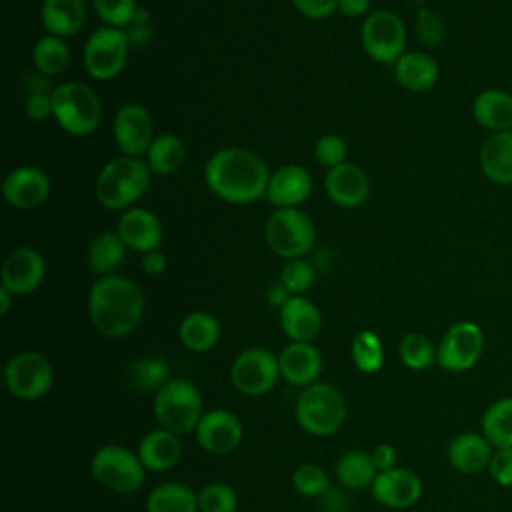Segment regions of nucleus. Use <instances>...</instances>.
Segmentation results:
<instances>
[{"instance_id":"obj_1","label":"nucleus","mask_w":512,"mask_h":512,"mask_svg":"<svg viewBox=\"0 0 512 512\" xmlns=\"http://www.w3.org/2000/svg\"><path fill=\"white\" fill-rule=\"evenodd\" d=\"M204 182L224 202L252 204L266 198L270 172L256 152L228 146L206 160Z\"/></svg>"},{"instance_id":"obj_2","label":"nucleus","mask_w":512,"mask_h":512,"mask_svg":"<svg viewBox=\"0 0 512 512\" xmlns=\"http://www.w3.org/2000/svg\"><path fill=\"white\" fill-rule=\"evenodd\" d=\"M88 316L104 338H124L144 316V292L124 276H102L88 292Z\"/></svg>"},{"instance_id":"obj_3","label":"nucleus","mask_w":512,"mask_h":512,"mask_svg":"<svg viewBox=\"0 0 512 512\" xmlns=\"http://www.w3.org/2000/svg\"><path fill=\"white\" fill-rule=\"evenodd\" d=\"M152 170L142 158L116 156L108 160L94 182L96 200L108 210H128L150 186Z\"/></svg>"},{"instance_id":"obj_4","label":"nucleus","mask_w":512,"mask_h":512,"mask_svg":"<svg viewBox=\"0 0 512 512\" xmlns=\"http://www.w3.org/2000/svg\"><path fill=\"white\" fill-rule=\"evenodd\" d=\"M294 416L298 426L318 438L332 436L346 420V400L342 392L328 382H314L296 398Z\"/></svg>"},{"instance_id":"obj_5","label":"nucleus","mask_w":512,"mask_h":512,"mask_svg":"<svg viewBox=\"0 0 512 512\" xmlns=\"http://www.w3.org/2000/svg\"><path fill=\"white\" fill-rule=\"evenodd\" d=\"M154 418L160 428L178 436L194 432L202 414L204 402L198 386L188 378H170L154 394Z\"/></svg>"},{"instance_id":"obj_6","label":"nucleus","mask_w":512,"mask_h":512,"mask_svg":"<svg viewBox=\"0 0 512 512\" xmlns=\"http://www.w3.org/2000/svg\"><path fill=\"white\" fill-rule=\"evenodd\" d=\"M52 116L66 134L86 136L98 128L102 108L90 86L82 82H64L52 92Z\"/></svg>"},{"instance_id":"obj_7","label":"nucleus","mask_w":512,"mask_h":512,"mask_svg":"<svg viewBox=\"0 0 512 512\" xmlns=\"http://www.w3.org/2000/svg\"><path fill=\"white\" fill-rule=\"evenodd\" d=\"M146 472L138 454L122 444H104L90 460L92 478L116 494L136 492L144 484Z\"/></svg>"},{"instance_id":"obj_8","label":"nucleus","mask_w":512,"mask_h":512,"mask_svg":"<svg viewBox=\"0 0 512 512\" xmlns=\"http://www.w3.org/2000/svg\"><path fill=\"white\" fill-rule=\"evenodd\" d=\"M264 238L276 256L294 260L310 252L316 232L312 220L300 208H276L264 224Z\"/></svg>"},{"instance_id":"obj_9","label":"nucleus","mask_w":512,"mask_h":512,"mask_svg":"<svg viewBox=\"0 0 512 512\" xmlns=\"http://www.w3.org/2000/svg\"><path fill=\"white\" fill-rule=\"evenodd\" d=\"M4 384L16 400H40L54 384L52 362L36 350H22L6 362Z\"/></svg>"},{"instance_id":"obj_10","label":"nucleus","mask_w":512,"mask_h":512,"mask_svg":"<svg viewBox=\"0 0 512 512\" xmlns=\"http://www.w3.org/2000/svg\"><path fill=\"white\" fill-rule=\"evenodd\" d=\"M128 48L126 30L112 26L96 28L88 36L82 52L86 72L96 80L116 78L128 62Z\"/></svg>"},{"instance_id":"obj_11","label":"nucleus","mask_w":512,"mask_h":512,"mask_svg":"<svg viewBox=\"0 0 512 512\" xmlns=\"http://www.w3.org/2000/svg\"><path fill=\"white\" fill-rule=\"evenodd\" d=\"M360 42L374 62L396 64L406 52V28L402 18L392 10L370 12L362 24Z\"/></svg>"},{"instance_id":"obj_12","label":"nucleus","mask_w":512,"mask_h":512,"mask_svg":"<svg viewBox=\"0 0 512 512\" xmlns=\"http://www.w3.org/2000/svg\"><path fill=\"white\" fill-rule=\"evenodd\" d=\"M280 376L278 356L264 346L242 350L230 366V382L244 396H262L270 392Z\"/></svg>"},{"instance_id":"obj_13","label":"nucleus","mask_w":512,"mask_h":512,"mask_svg":"<svg viewBox=\"0 0 512 512\" xmlns=\"http://www.w3.org/2000/svg\"><path fill=\"white\" fill-rule=\"evenodd\" d=\"M484 352V332L476 322L452 324L438 344L436 364L446 372L470 370Z\"/></svg>"},{"instance_id":"obj_14","label":"nucleus","mask_w":512,"mask_h":512,"mask_svg":"<svg viewBox=\"0 0 512 512\" xmlns=\"http://www.w3.org/2000/svg\"><path fill=\"white\" fill-rule=\"evenodd\" d=\"M112 134L118 150L124 156H146L154 140V122L150 112L136 102L120 106L112 122Z\"/></svg>"},{"instance_id":"obj_15","label":"nucleus","mask_w":512,"mask_h":512,"mask_svg":"<svg viewBox=\"0 0 512 512\" xmlns=\"http://www.w3.org/2000/svg\"><path fill=\"white\" fill-rule=\"evenodd\" d=\"M196 442L208 454L224 456L234 452L244 436V426L240 418L224 408H214L202 414L196 430Z\"/></svg>"},{"instance_id":"obj_16","label":"nucleus","mask_w":512,"mask_h":512,"mask_svg":"<svg viewBox=\"0 0 512 512\" xmlns=\"http://www.w3.org/2000/svg\"><path fill=\"white\" fill-rule=\"evenodd\" d=\"M44 274L46 264L40 252L30 246H18L4 258L0 280L2 286L14 296H26L42 284Z\"/></svg>"},{"instance_id":"obj_17","label":"nucleus","mask_w":512,"mask_h":512,"mask_svg":"<svg viewBox=\"0 0 512 512\" xmlns=\"http://www.w3.org/2000/svg\"><path fill=\"white\" fill-rule=\"evenodd\" d=\"M372 498L392 510H404L414 506L422 496V480L416 472L408 468H392L386 472H378L372 486Z\"/></svg>"},{"instance_id":"obj_18","label":"nucleus","mask_w":512,"mask_h":512,"mask_svg":"<svg viewBox=\"0 0 512 512\" xmlns=\"http://www.w3.org/2000/svg\"><path fill=\"white\" fill-rule=\"evenodd\" d=\"M48 194L50 178L36 166H18L10 170L2 182L4 200L18 210H30L44 204Z\"/></svg>"},{"instance_id":"obj_19","label":"nucleus","mask_w":512,"mask_h":512,"mask_svg":"<svg viewBox=\"0 0 512 512\" xmlns=\"http://www.w3.org/2000/svg\"><path fill=\"white\" fill-rule=\"evenodd\" d=\"M280 376L298 388L318 382L322 372V354L312 342H290L278 354Z\"/></svg>"},{"instance_id":"obj_20","label":"nucleus","mask_w":512,"mask_h":512,"mask_svg":"<svg viewBox=\"0 0 512 512\" xmlns=\"http://www.w3.org/2000/svg\"><path fill=\"white\" fill-rule=\"evenodd\" d=\"M118 236L126 244V248L146 254L150 250H158L162 244L164 232L158 216L146 208H128L118 220L116 226Z\"/></svg>"},{"instance_id":"obj_21","label":"nucleus","mask_w":512,"mask_h":512,"mask_svg":"<svg viewBox=\"0 0 512 512\" xmlns=\"http://www.w3.org/2000/svg\"><path fill=\"white\" fill-rule=\"evenodd\" d=\"M324 188L328 198L342 208H356L366 202L370 182L364 170L352 162H342L326 172Z\"/></svg>"},{"instance_id":"obj_22","label":"nucleus","mask_w":512,"mask_h":512,"mask_svg":"<svg viewBox=\"0 0 512 512\" xmlns=\"http://www.w3.org/2000/svg\"><path fill=\"white\" fill-rule=\"evenodd\" d=\"M312 192V176L300 164H284L270 174L266 200L276 208H298Z\"/></svg>"},{"instance_id":"obj_23","label":"nucleus","mask_w":512,"mask_h":512,"mask_svg":"<svg viewBox=\"0 0 512 512\" xmlns=\"http://www.w3.org/2000/svg\"><path fill=\"white\" fill-rule=\"evenodd\" d=\"M280 328L290 342H312L322 330V314L312 300L296 294L280 308Z\"/></svg>"},{"instance_id":"obj_24","label":"nucleus","mask_w":512,"mask_h":512,"mask_svg":"<svg viewBox=\"0 0 512 512\" xmlns=\"http://www.w3.org/2000/svg\"><path fill=\"white\" fill-rule=\"evenodd\" d=\"M136 454L148 472H166L178 464L182 442L178 434L158 426L140 438Z\"/></svg>"},{"instance_id":"obj_25","label":"nucleus","mask_w":512,"mask_h":512,"mask_svg":"<svg viewBox=\"0 0 512 512\" xmlns=\"http://www.w3.org/2000/svg\"><path fill=\"white\" fill-rule=\"evenodd\" d=\"M492 452L494 448L482 432H460L450 440L446 456L454 470L462 474H478L488 470Z\"/></svg>"},{"instance_id":"obj_26","label":"nucleus","mask_w":512,"mask_h":512,"mask_svg":"<svg viewBox=\"0 0 512 512\" xmlns=\"http://www.w3.org/2000/svg\"><path fill=\"white\" fill-rule=\"evenodd\" d=\"M482 174L500 186L512 184V130L490 134L480 146Z\"/></svg>"},{"instance_id":"obj_27","label":"nucleus","mask_w":512,"mask_h":512,"mask_svg":"<svg viewBox=\"0 0 512 512\" xmlns=\"http://www.w3.org/2000/svg\"><path fill=\"white\" fill-rule=\"evenodd\" d=\"M472 116L490 134L512 130V94L498 88L478 92L472 102Z\"/></svg>"},{"instance_id":"obj_28","label":"nucleus","mask_w":512,"mask_h":512,"mask_svg":"<svg viewBox=\"0 0 512 512\" xmlns=\"http://www.w3.org/2000/svg\"><path fill=\"white\" fill-rule=\"evenodd\" d=\"M438 76V62L424 52H404L394 64V78L408 92L430 90L438 82Z\"/></svg>"},{"instance_id":"obj_29","label":"nucleus","mask_w":512,"mask_h":512,"mask_svg":"<svg viewBox=\"0 0 512 512\" xmlns=\"http://www.w3.org/2000/svg\"><path fill=\"white\" fill-rule=\"evenodd\" d=\"M86 18L84 0H42L40 20L48 34L66 38L74 36Z\"/></svg>"},{"instance_id":"obj_30","label":"nucleus","mask_w":512,"mask_h":512,"mask_svg":"<svg viewBox=\"0 0 512 512\" xmlns=\"http://www.w3.org/2000/svg\"><path fill=\"white\" fill-rule=\"evenodd\" d=\"M178 338L190 352H208L220 338V324L212 314L196 310L182 318L178 326Z\"/></svg>"},{"instance_id":"obj_31","label":"nucleus","mask_w":512,"mask_h":512,"mask_svg":"<svg viewBox=\"0 0 512 512\" xmlns=\"http://www.w3.org/2000/svg\"><path fill=\"white\" fill-rule=\"evenodd\" d=\"M146 512H200L198 492L184 482H162L146 496Z\"/></svg>"},{"instance_id":"obj_32","label":"nucleus","mask_w":512,"mask_h":512,"mask_svg":"<svg viewBox=\"0 0 512 512\" xmlns=\"http://www.w3.org/2000/svg\"><path fill=\"white\" fill-rule=\"evenodd\" d=\"M124 254H126V244L122 242L118 232L104 230L90 242L86 262L90 272L102 278L112 274L122 264Z\"/></svg>"},{"instance_id":"obj_33","label":"nucleus","mask_w":512,"mask_h":512,"mask_svg":"<svg viewBox=\"0 0 512 512\" xmlns=\"http://www.w3.org/2000/svg\"><path fill=\"white\" fill-rule=\"evenodd\" d=\"M184 158H186L184 142L172 132H162L154 136L146 154V164L152 170V174L168 176L182 168Z\"/></svg>"},{"instance_id":"obj_34","label":"nucleus","mask_w":512,"mask_h":512,"mask_svg":"<svg viewBox=\"0 0 512 512\" xmlns=\"http://www.w3.org/2000/svg\"><path fill=\"white\" fill-rule=\"evenodd\" d=\"M336 480L350 490L370 488L378 470L366 450H348L336 462Z\"/></svg>"},{"instance_id":"obj_35","label":"nucleus","mask_w":512,"mask_h":512,"mask_svg":"<svg viewBox=\"0 0 512 512\" xmlns=\"http://www.w3.org/2000/svg\"><path fill=\"white\" fill-rule=\"evenodd\" d=\"M480 430L492 448L512 446V396L498 398L484 410Z\"/></svg>"},{"instance_id":"obj_36","label":"nucleus","mask_w":512,"mask_h":512,"mask_svg":"<svg viewBox=\"0 0 512 512\" xmlns=\"http://www.w3.org/2000/svg\"><path fill=\"white\" fill-rule=\"evenodd\" d=\"M70 62V48L64 38L46 34L36 40L32 48V64L44 76H56L66 70Z\"/></svg>"},{"instance_id":"obj_37","label":"nucleus","mask_w":512,"mask_h":512,"mask_svg":"<svg viewBox=\"0 0 512 512\" xmlns=\"http://www.w3.org/2000/svg\"><path fill=\"white\" fill-rule=\"evenodd\" d=\"M398 356L406 368L422 372L436 364L438 346H434L432 340L420 332H408L398 344Z\"/></svg>"},{"instance_id":"obj_38","label":"nucleus","mask_w":512,"mask_h":512,"mask_svg":"<svg viewBox=\"0 0 512 512\" xmlns=\"http://www.w3.org/2000/svg\"><path fill=\"white\" fill-rule=\"evenodd\" d=\"M130 386L140 392H158L170 380V366L162 358H140L128 368Z\"/></svg>"},{"instance_id":"obj_39","label":"nucleus","mask_w":512,"mask_h":512,"mask_svg":"<svg viewBox=\"0 0 512 512\" xmlns=\"http://www.w3.org/2000/svg\"><path fill=\"white\" fill-rule=\"evenodd\" d=\"M350 356L354 366L362 374H376L384 366V346L376 332L362 330L354 336L350 346Z\"/></svg>"},{"instance_id":"obj_40","label":"nucleus","mask_w":512,"mask_h":512,"mask_svg":"<svg viewBox=\"0 0 512 512\" xmlns=\"http://www.w3.org/2000/svg\"><path fill=\"white\" fill-rule=\"evenodd\" d=\"M292 486L304 498H318L328 492L330 480L328 474L318 464L304 462L294 470Z\"/></svg>"},{"instance_id":"obj_41","label":"nucleus","mask_w":512,"mask_h":512,"mask_svg":"<svg viewBox=\"0 0 512 512\" xmlns=\"http://www.w3.org/2000/svg\"><path fill=\"white\" fill-rule=\"evenodd\" d=\"M238 494L224 482H210L198 492L200 512H236Z\"/></svg>"},{"instance_id":"obj_42","label":"nucleus","mask_w":512,"mask_h":512,"mask_svg":"<svg viewBox=\"0 0 512 512\" xmlns=\"http://www.w3.org/2000/svg\"><path fill=\"white\" fill-rule=\"evenodd\" d=\"M98 18L112 28H128L138 10L136 0H92Z\"/></svg>"},{"instance_id":"obj_43","label":"nucleus","mask_w":512,"mask_h":512,"mask_svg":"<svg viewBox=\"0 0 512 512\" xmlns=\"http://www.w3.org/2000/svg\"><path fill=\"white\" fill-rule=\"evenodd\" d=\"M314 268L310 262H306L304 258H294V260H286V264L280 270V284L292 294H304L312 282H314Z\"/></svg>"},{"instance_id":"obj_44","label":"nucleus","mask_w":512,"mask_h":512,"mask_svg":"<svg viewBox=\"0 0 512 512\" xmlns=\"http://www.w3.org/2000/svg\"><path fill=\"white\" fill-rule=\"evenodd\" d=\"M348 146L346 140L338 134H324L322 138L316 140L314 144V158L318 164L326 166L328 170L346 162Z\"/></svg>"},{"instance_id":"obj_45","label":"nucleus","mask_w":512,"mask_h":512,"mask_svg":"<svg viewBox=\"0 0 512 512\" xmlns=\"http://www.w3.org/2000/svg\"><path fill=\"white\" fill-rule=\"evenodd\" d=\"M416 34L422 44L438 46L444 40L446 28L436 12H432L430 8H420L416 14Z\"/></svg>"},{"instance_id":"obj_46","label":"nucleus","mask_w":512,"mask_h":512,"mask_svg":"<svg viewBox=\"0 0 512 512\" xmlns=\"http://www.w3.org/2000/svg\"><path fill=\"white\" fill-rule=\"evenodd\" d=\"M488 474L498 486H512V446L510 448H494Z\"/></svg>"},{"instance_id":"obj_47","label":"nucleus","mask_w":512,"mask_h":512,"mask_svg":"<svg viewBox=\"0 0 512 512\" xmlns=\"http://www.w3.org/2000/svg\"><path fill=\"white\" fill-rule=\"evenodd\" d=\"M126 30V36H128V42L130 46H146L150 40H152V24H150V12L142 6H138L136 14H134V20L130 22Z\"/></svg>"},{"instance_id":"obj_48","label":"nucleus","mask_w":512,"mask_h":512,"mask_svg":"<svg viewBox=\"0 0 512 512\" xmlns=\"http://www.w3.org/2000/svg\"><path fill=\"white\" fill-rule=\"evenodd\" d=\"M292 4L302 16L310 20L328 18L334 10H338V0H292Z\"/></svg>"},{"instance_id":"obj_49","label":"nucleus","mask_w":512,"mask_h":512,"mask_svg":"<svg viewBox=\"0 0 512 512\" xmlns=\"http://www.w3.org/2000/svg\"><path fill=\"white\" fill-rule=\"evenodd\" d=\"M24 112L28 118L42 122L52 116V94H28Z\"/></svg>"},{"instance_id":"obj_50","label":"nucleus","mask_w":512,"mask_h":512,"mask_svg":"<svg viewBox=\"0 0 512 512\" xmlns=\"http://www.w3.org/2000/svg\"><path fill=\"white\" fill-rule=\"evenodd\" d=\"M370 458L374 462V468L378 472H386V470H392L396 468V462H398V454H396V448L392 444H376L372 450H370Z\"/></svg>"},{"instance_id":"obj_51","label":"nucleus","mask_w":512,"mask_h":512,"mask_svg":"<svg viewBox=\"0 0 512 512\" xmlns=\"http://www.w3.org/2000/svg\"><path fill=\"white\" fill-rule=\"evenodd\" d=\"M140 268L148 276H158V274H162L166 270V256L160 250H150V252L142 254Z\"/></svg>"},{"instance_id":"obj_52","label":"nucleus","mask_w":512,"mask_h":512,"mask_svg":"<svg viewBox=\"0 0 512 512\" xmlns=\"http://www.w3.org/2000/svg\"><path fill=\"white\" fill-rule=\"evenodd\" d=\"M56 86L50 84V76H44L40 72H36L34 76H30L26 80V96L28 94H52Z\"/></svg>"},{"instance_id":"obj_53","label":"nucleus","mask_w":512,"mask_h":512,"mask_svg":"<svg viewBox=\"0 0 512 512\" xmlns=\"http://www.w3.org/2000/svg\"><path fill=\"white\" fill-rule=\"evenodd\" d=\"M368 6H370V0H338V10L348 18L366 14Z\"/></svg>"},{"instance_id":"obj_54","label":"nucleus","mask_w":512,"mask_h":512,"mask_svg":"<svg viewBox=\"0 0 512 512\" xmlns=\"http://www.w3.org/2000/svg\"><path fill=\"white\" fill-rule=\"evenodd\" d=\"M292 294L282 286V284H276V286H272V288H268V292H266V302L270 304V306H276L278 310L286 304V300L290 298Z\"/></svg>"},{"instance_id":"obj_55","label":"nucleus","mask_w":512,"mask_h":512,"mask_svg":"<svg viewBox=\"0 0 512 512\" xmlns=\"http://www.w3.org/2000/svg\"><path fill=\"white\" fill-rule=\"evenodd\" d=\"M12 292L10 290H6L4 286H0V314L2 316H6L8 314V310H10V306H12Z\"/></svg>"}]
</instances>
